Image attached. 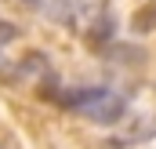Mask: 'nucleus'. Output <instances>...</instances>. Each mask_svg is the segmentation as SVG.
Segmentation results:
<instances>
[{"label": "nucleus", "instance_id": "39448f33", "mask_svg": "<svg viewBox=\"0 0 156 149\" xmlns=\"http://www.w3.org/2000/svg\"><path fill=\"white\" fill-rule=\"evenodd\" d=\"M7 37H15V29H11V26H0V44H4Z\"/></svg>", "mask_w": 156, "mask_h": 149}, {"label": "nucleus", "instance_id": "20e7f679", "mask_svg": "<svg viewBox=\"0 0 156 149\" xmlns=\"http://www.w3.org/2000/svg\"><path fill=\"white\" fill-rule=\"evenodd\" d=\"M131 26H134V33H153L156 29V4H145V7L131 18Z\"/></svg>", "mask_w": 156, "mask_h": 149}, {"label": "nucleus", "instance_id": "f03ea898", "mask_svg": "<svg viewBox=\"0 0 156 149\" xmlns=\"http://www.w3.org/2000/svg\"><path fill=\"white\" fill-rule=\"evenodd\" d=\"M73 22H83L91 37H109V0H73Z\"/></svg>", "mask_w": 156, "mask_h": 149}, {"label": "nucleus", "instance_id": "f257e3e1", "mask_svg": "<svg viewBox=\"0 0 156 149\" xmlns=\"http://www.w3.org/2000/svg\"><path fill=\"white\" fill-rule=\"evenodd\" d=\"M62 106H69L73 113L94 120V124H116L127 109V98L109 91V87H80V91H69L62 98Z\"/></svg>", "mask_w": 156, "mask_h": 149}, {"label": "nucleus", "instance_id": "7ed1b4c3", "mask_svg": "<svg viewBox=\"0 0 156 149\" xmlns=\"http://www.w3.org/2000/svg\"><path fill=\"white\" fill-rule=\"evenodd\" d=\"M26 4L58 26H73V0H26Z\"/></svg>", "mask_w": 156, "mask_h": 149}]
</instances>
